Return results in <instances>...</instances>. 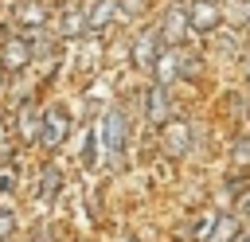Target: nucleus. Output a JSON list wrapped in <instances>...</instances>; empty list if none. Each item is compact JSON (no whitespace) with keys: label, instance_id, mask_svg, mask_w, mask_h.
<instances>
[{"label":"nucleus","instance_id":"f8f14e48","mask_svg":"<svg viewBox=\"0 0 250 242\" xmlns=\"http://www.w3.org/2000/svg\"><path fill=\"white\" fill-rule=\"evenodd\" d=\"M238 238V219L234 215H215V226L207 234V242H234Z\"/></svg>","mask_w":250,"mask_h":242},{"label":"nucleus","instance_id":"20e7f679","mask_svg":"<svg viewBox=\"0 0 250 242\" xmlns=\"http://www.w3.org/2000/svg\"><path fill=\"white\" fill-rule=\"evenodd\" d=\"M160 31L156 27H145L137 39H133V47H129V59H133V66L137 70H152V62H156V55H160Z\"/></svg>","mask_w":250,"mask_h":242},{"label":"nucleus","instance_id":"412c9836","mask_svg":"<svg viewBox=\"0 0 250 242\" xmlns=\"http://www.w3.org/2000/svg\"><path fill=\"white\" fill-rule=\"evenodd\" d=\"M242 219H250V191L242 195Z\"/></svg>","mask_w":250,"mask_h":242},{"label":"nucleus","instance_id":"ddd939ff","mask_svg":"<svg viewBox=\"0 0 250 242\" xmlns=\"http://www.w3.org/2000/svg\"><path fill=\"white\" fill-rule=\"evenodd\" d=\"M86 31V12L82 8H66L62 12V39H78Z\"/></svg>","mask_w":250,"mask_h":242},{"label":"nucleus","instance_id":"a211bd4d","mask_svg":"<svg viewBox=\"0 0 250 242\" xmlns=\"http://www.w3.org/2000/svg\"><path fill=\"white\" fill-rule=\"evenodd\" d=\"M117 8H121L125 16H141V12L148 8V0H117Z\"/></svg>","mask_w":250,"mask_h":242},{"label":"nucleus","instance_id":"7ed1b4c3","mask_svg":"<svg viewBox=\"0 0 250 242\" xmlns=\"http://www.w3.org/2000/svg\"><path fill=\"white\" fill-rule=\"evenodd\" d=\"M160 43L164 47H184V39H188V12H184V4H172L168 12H164V20H160Z\"/></svg>","mask_w":250,"mask_h":242},{"label":"nucleus","instance_id":"4be33fe9","mask_svg":"<svg viewBox=\"0 0 250 242\" xmlns=\"http://www.w3.org/2000/svg\"><path fill=\"white\" fill-rule=\"evenodd\" d=\"M238 242H250V234H242V238H238Z\"/></svg>","mask_w":250,"mask_h":242},{"label":"nucleus","instance_id":"b1692460","mask_svg":"<svg viewBox=\"0 0 250 242\" xmlns=\"http://www.w3.org/2000/svg\"><path fill=\"white\" fill-rule=\"evenodd\" d=\"M0 70H4V66H0Z\"/></svg>","mask_w":250,"mask_h":242},{"label":"nucleus","instance_id":"6e6552de","mask_svg":"<svg viewBox=\"0 0 250 242\" xmlns=\"http://www.w3.org/2000/svg\"><path fill=\"white\" fill-rule=\"evenodd\" d=\"M27 62H31V39H23V35L4 39V47H0V66H4V70H23Z\"/></svg>","mask_w":250,"mask_h":242},{"label":"nucleus","instance_id":"2eb2a0df","mask_svg":"<svg viewBox=\"0 0 250 242\" xmlns=\"http://www.w3.org/2000/svg\"><path fill=\"white\" fill-rule=\"evenodd\" d=\"M39 117H43V113L31 109V105L20 113V137H23V141H35V137H39Z\"/></svg>","mask_w":250,"mask_h":242},{"label":"nucleus","instance_id":"f03ea898","mask_svg":"<svg viewBox=\"0 0 250 242\" xmlns=\"http://www.w3.org/2000/svg\"><path fill=\"white\" fill-rule=\"evenodd\" d=\"M66 133H70V113H66L62 105H47L43 117H39V137H35V144L59 148V144L66 141Z\"/></svg>","mask_w":250,"mask_h":242},{"label":"nucleus","instance_id":"423d86ee","mask_svg":"<svg viewBox=\"0 0 250 242\" xmlns=\"http://www.w3.org/2000/svg\"><path fill=\"white\" fill-rule=\"evenodd\" d=\"M184 12H188V27L191 31H215L223 23V8L215 0H191Z\"/></svg>","mask_w":250,"mask_h":242},{"label":"nucleus","instance_id":"5701e85b","mask_svg":"<svg viewBox=\"0 0 250 242\" xmlns=\"http://www.w3.org/2000/svg\"><path fill=\"white\" fill-rule=\"evenodd\" d=\"M121 242H137V238H121Z\"/></svg>","mask_w":250,"mask_h":242},{"label":"nucleus","instance_id":"f257e3e1","mask_svg":"<svg viewBox=\"0 0 250 242\" xmlns=\"http://www.w3.org/2000/svg\"><path fill=\"white\" fill-rule=\"evenodd\" d=\"M125 133H129L125 113H121L117 105H109V109L98 117V129H94V137H98V148H102L105 164H121V152H125Z\"/></svg>","mask_w":250,"mask_h":242},{"label":"nucleus","instance_id":"aec40b11","mask_svg":"<svg viewBox=\"0 0 250 242\" xmlns=\"http://www.w3.org/2000/svg\"><path fill=\"white\" fill-rule=\"evenodd\" d=\"M31 242H55V230H51V222H39V226L31 230Z\"/></svg>","mask_w":250,"mask_h":242},{"label":"nucleus","instance_id":"f3484780","mask_svg":"<svg viewBox=\"0 0 250 242\" xmlns=\"http://www.w3.org/2000/svg\"><path fill=\"white\" fill-rule=\"evenodd\" d=\"M12 230H16V215H12L8 207H0V242H4Z\"/></svg>","mask_w":250,"mask_h":242},{"label":"nucleus","instance_id":"0eeeda50","mask_svg":"<svg viewBox=\"0 0 250 242\" xmlns=\"http://www.w3.org/2000/svg\"><path fill=\"white\" fill-rule=\"evenodd\" d=\"M145 117L152 125H164L172 117V94H168V86H160V82L148 86V94H145Z\"/></svg>","mask_w":250,"mask_h":242},{"label":"nucleus","instance_id":"9b49d317","mask_svg":"<svg viewBox=\"0 0 250 242\" xmlns=\"http://www.w3.org/2000/svg\"><path fill=\"white\" fill-rule=\"evenodd\" d=\"M113 8H117V0H94L86 12V31H102L113 20Z\"/></svg>","mask_w":250,"mask_h":242},{"label":"nucleus","instance_id":"4468645a","mask_svg":"<svg viewBox=\"0 0 250 242\" xmlns=\"http://www.w3.org/2000/svg\"><path fill=\"white\" fill-rule=\"evenodd\" d=\"M59 183H62V176H59V168H55V164H47V172L39 176V199H43V203H51V199H59Z\"/></svg>","mask_w":250,"mask_h":242},{"label":"nucleus","instance_id":"9d476101","mask_svg":"<svg viewBox=\"0 0 250 242\" xmlns=\"http://www.w3.org/2000/svg\"><path fill=\"white\" fill-rule=\"evenodd\" d=\"M16 23H20V27H31V31L43 27V23H47V8H43L39 0H20V4H16Z\"/></svg>","mask_w":250,"mask_h":242},{"label":"nucleus","instance_id":"dca6fc26","mask_svg":"<svg viewBox=\"0 0 250 242\" xmlns=\"http://www.w3.org/2000/svg\"><path fill=\"white\" fill-rule=\"evenodd\" d=\"M215 215H219V211H203V215L195 219V226H191V238H195V242H207V234H211V226H215Z\"/></svg>","mask_w":250,"mask_h":242},{"label":"nucleus","instance_id":"39448f33","mask_svg":"<svg viewBox=\"0 0 250 242\" xmlns=\"http://www.w3.org/2000/svg\"><path fill=\"white\" fill-rule=\"evenodd\" d=\"M160 129H164V133H160V141H164V152H168V156H188V152H191V141H195L191 133H195V129H191L188 121L168 117Z\"/></svg>","mask_w":250,"mask_h":242},{"label":"nucleus","instance_id":"6ab92c4d","mask_svg":"<svg viewBox=\"0 0 250 242\" xmlns=\"http://www.w3.org/2000/svg\"><path fill=\"white\" fill-rule=\"evenodd\" d=\"M242 160H250V137L234 141V164H242Z\"/></svg>","mask_w":250,"mask_h":242},{"label":"nucleus","instance_id":"1a4fd4ad","mask_svg":"<svg viewBox=\"0 0 250 242\" xmlns=\"http://www.w3.org/2000/svg\"><path fill=\"white\" fill-rule=\"evenodd\" d=\"M152 78H156L160 86H168V82L180 78V47H160V55H156V62H152Z\"/></svg>","mask_w":250,"mask_h":242}]
</instances>
